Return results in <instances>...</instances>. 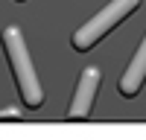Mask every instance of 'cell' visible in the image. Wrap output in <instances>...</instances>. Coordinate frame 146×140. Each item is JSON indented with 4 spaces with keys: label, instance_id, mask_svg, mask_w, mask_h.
<instances>
[{
    "label": "cell",
    "instance_id": "3",
    "mask_svg": "<svg viewBox=\"0 0 146 140\" xmlns=\"http://www.w3.org/2000/svg\"><path fill=\"white\" fill-rule=\"evenodd\" d=\"M96 88H100V70L96 67H85L82 76H79V85H76V96H73L70 111H67L70 120H85V117L91 114Z\"/></svg>",
    "mask_w": 146,
    "mask_h": 140
},
{
    "label": "cell",
    "instance_id": "2",
    "mask_svg": "<svg viewBox=\"0 0 146 140\" xmlns=\"http://www.w3.org/2000/svg\"><path fill=\"white\" fill-rule=\"evenodd\" d=\"M137 6H140V0H111V3H108L105 9H100L85 26H79L76 32H73V47H76L79 53L91 50L105 32H111L117 23L123 20L126 15H131Z\"/></svg>",
    "mask_w": 146,
    "mask_h": 140
},
{
    "label": "cell",
    "instance_id": "5",
    "mask_svg": "<svg viewBox=\"0 0 146 140\" xmlns=\"http://www.w3.org/2000/svg\"><path fill=\"white\" fill-rule=\"evenodd\" d=\"M18 117V108H6V111H0V120H15Z\"/></svg>",
    "mask_w": 146,
    "mask_h": 140
},
{
    "label": "cell",
    "instance_id": "1",
    "mask_svg": "<svg viewBox=\"0 0 146 140\" xmlns=\"http://www.w3.org/2000/svg\"><path fill=\"white\" fill-rule=\"evenodd\" d=\"M3 47H6V55H9V64L15 70V82H18V90H21V99L27 108H38L44 102V90H41V82L32 70V58L29 50L23 44V35L15 26H6L3 29Z\"/></svg>",
    "mask_w": 146,
    "mask_h": 140
},
{
    "label": "cell",
    "instance_id": "4",
    "mask_svg": "<svg viewBox=\"0 0 146 140\" xmlns=\"http://www.w3.org/2000/svg\"><path fill=\"white\" fill-rule=\"evenodd\" d=\"M146 79V38L140 41L135 58H131L129 70L123 73V79H120V93L123 96H135V93H140V85Z\"/></svg>",
    "mask_w": 146,
    "mask_h": 140
}]
</instances>
